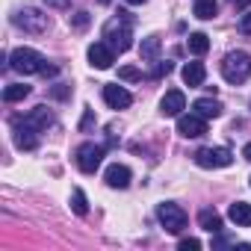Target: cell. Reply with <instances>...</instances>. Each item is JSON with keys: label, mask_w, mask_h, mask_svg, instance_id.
I'll list each match as a JSON object with an SVG mask.
<instances>
[{"label": "cell", "mask_w": 251, "mask_h": 251, "mask_svg": "<svg viewBox=\"0 0 251 251\" xmlns=\"http://www.w3.org/2000/svg\"><path fill=\"white\" fill-rule=\"evenodd\" d=\"M103 39H106V45L115 50V53H124V50H130V39H133V33H130V15L127 12H118V18H112L106 27H103Z\"/></svg>", "instance_id": "cell-1"}, {"label": "cell", "mask_w": 251, "mask_h": 251, "mask_svg": "<svg viewBox=\"0 0 251 251\" xmlns=\"http://www.w3.org/2000/svg\"><path fill=\"white\" fill-rule=\"evenodd\" d=\"M222 77L227 83H245L251 77V56L245 50H230L222 59Z\"/></svg>", "instance_id": "cell-2"}, {"label": "cell", "mask_w": 251, "mask_h": 251, "mask_svg": "<svg viewBox=\"0 0 251 251\" xmlns=\"http://www.w3.org/2000/svg\"><path fill=\"white\" fill-rule=\"evenodd\" d=\"M9 68L18 74H42L45 68V56L33 48H18L9 53Z\"/></svg>", "instance_id": "cell-3"}, {"label": "cell", "mask_w": 251, "mask_h": 251, "mask_svg": "<svg viewBox=\"0 0 251 251\" xmlns=\"http://www.w3.org/2000/svg\"><path fill=\"white\" fill-rule=\"evenodd\" d=\"M195 163L201 169H227L233 163V154H230V148H222V145L219 148H198Z\"/></svg>", "instance_id": "cell-4"}, {"label": "cell", "mask_w": 251, "mask_h": 251, "mask_svg": "<svg viewBox=\"0 0 251 251\" xmlns=\"http://www.w3.org/2000/svg\"><path fill=\"white\" fill-rule=\"evenodd\" d=\"M103 145H95V142H83L80 148H77V166H80V172H86V175H95L98 172V166L103 163Z\"/></svg>", "instance_id": "cell-5"}, {"label": "cell", "mask_w": 251, "mask_h": 251, "mask_svg": "<svg viewBox=\"0 0 251 251\" xmlns=\"http://www.w3.org/2000/svg\"><path fill=\"white\" fill-rule=\"evenodd\" d=\"M157 219H160V225L169 230V233H180L183 227H186V213H183V207H177V204H160L157 207Z\"/></svg>", "instance_id": "cell-6"}, {"label": "cell", "mask_w": 251, "mask_h": 251, "mask_svg": "<svg viewBox=\"0 0 251 251\" xmlns=\"http://www.w3.org/2000/svg\"><path fill=\"white\" fill-rule=\"evenodd\" d=\"M12 21H15V27H21L24 33H45V30H48V15H42V12L33 9V6L18 9Z\"/></svg>", "instance_id": "cell-7"}, {"label": "cell", "mask_w": 251, "mask_h": 251, "mask_svg": "<svg viewBox=\"0 0 251 251\" xmlns=\"http://www.w3.org/2000/svg\"><path fill=\"white\" fill-rule=\"evenodd\" d=\"M177 133L186 139H198L207 133V118H201L198 112H180L177 115Z\"/></svg>", "instance_id": "cell-8"}, {"label": "cell", "mask_w": 251, "mask_h": 251, "mask_svg": "<svg viewBox=\"0 0 251 251\" xmlns=\"http://www.w3.org/2000/svg\"><path fill=\"white\" fill-rule=\"evenodd\" d=\"M12 139H15V148H21V151H33V148L39 145V130L30 127L24 118H18V121L12 124Z\"/></svg>", "instance_id": "cell-9"}, {"label": "cell", "mask_w": 251, "mask_h": 251, "mask_svg": "<svg viewBox=\"0 0 251 251\" xmlns=\"http://www.w3.org/2000/svg\"><path fill=\"white\" fill-rule=\"evenodd\" d=\"M103 100L112 109H127L133 103V95L124 89V86H118V83H109V86H103Z\"/></svg>", "instance_id": "cell-10"}, {"label": "cell", "mask_w": 251, "mask_h": 251, "mask_svg": "<svg viewBox=\"0 0 251 251\" xmlns=\"http://www.w3.org/2000/svg\"><path fill=\"white\" fill-rule=\"evenodd\" d=\"M89 62L103 71V68H109L115 62V50L106 42H95V45H89Z\"/></svg>", "instance_id": "cell-11"}, {"label": "cell", "mask_w": 251, "mask_h": 251, "mask_svg": "<svg viewBox=\"0 0 251 251\" xmlns=\"http://www.w3.org/2000/svg\"><path fill=\"white\" fill-rule=\"evenodd\" d=\"M183 109H186V98H183L180 89H172V92L163 95V100H160V112H163V115H169V118L175 115V118H177Z\"/></svg>", "instance_id": "cell-12"}, {"label": "cell", "mask_w": 251, "mask_h": 251, "mask_svg": "<svg viewBox=\"0 0 251 251\" xmlns=\"http://www.w3.org/2000/svg\"><path fill=\"white\" fill-rule=\"evenodd\" d=\"M103 177H106V183H109L112 189H127L133 175H130V169H127V166H121V163H112V166L106 169V175H103Z\"/></svg>", "instance_id": "cell-13"}, {"label": "cell", "mask_w": 251, "mask_h": 251, "mask_svg": "<svg viewBox=\"0 0 251 251\" xmlns=\"http://www.w3.org/2000/svg\"><path fill=\"white\" fill-rule=\"evenodd\" d=\"M180 77H183V83H186L189 89H198V86H204L207 68H204L201 62H186V65H183V71H180Z\"/></svg>", "instance_id": "cell-14"}, {"label": "cell", "mask_w": 251, "mask_h": 251, "mask_svg": "<svg viewBox=\"0 0 251 251\" xmlns=\"http://www.w3.org/2000/svg\"><path fill=\"white\" fill-rule=\"evenodd\" d=\"M24 121L30 124V127H36V130L42 133V130H48L50 124H53V112H50L48 106H36L30 115H24Z\"/></svg>", "instance_id": "cell-15"}, {"label": "cell", "mask_w": 251, "mask_h": 251, "mask_svg": "<svg viewBox=\"0 0 251 251\" xmlns=\"http://www.w3.org/2000/svg\"><path fill=\"white\" fill-rule=\"evenodd\" d=\"M222 109H225V106H222L216 98H198V100L192 103V112H198L201 118H219Z\"/></svg>", "instance_id": "cell-16"}, {"label": "cell", "mask_w": 251, "mask_h": 251, "mask_svg": "<svg viewBox=\"0 0 251 251\" xmlns=\"http://www.w3.org/2000/svg\"><path fill=\"white\" fill-rule=\"evenodd\" d=\"M227 219H230L236 227H251V204H245V201H236V204H230V210H227Z\"/></svg>", "instance_id": "cell-17"}, {"label": "cell", "mask_w": 251, "mask_h": 251, "mask_svg": "<svg viewBox=\"0 0 251 251\" xmlns=\"http://www.w3.org/2000/svg\"><path fill=\"white\" fill-rule=\"evenodd\" d=\"M198 225H201L207 233H222V216H219L216 210H210V207H204V210L198 213Z\"/></svg>", "instance_id": "cell-18"}, {"label": "cell", "mask_w": 251, "mask_h": 251, "mask_svg": "<svg viewBox=\"0 0 251 251\" xmlns=\"http://www.w3.org/2000/svg\"><path fill=\"white\" fill-rule=\"evenodd\" d=\"M195 18H201V21H213L216 18V12H219V3L216 0H195Z\"/></svg>", "instance_id": "cell-19"}, {"label": "cell", "mask_w": 251, "mask_h": 251, "mask_svg": "<svg viewBox=\"0 0 251 251\" xmlns=\"http://www.w3.org/2000/svg\"><path fill=\"white\" fill-rule=\"evenodd\" d=\"M186 48H189V53H195V56H204V53L210 50V39H207L204 33H192V36L186 39Z\"/></svg>", "instance_id": "cell-20"}, {"label": "cell", "mask_w": 251, "mask_h": 251, "mask_svg": "<svg viewBox=\"0 0 251 251\" xmlns=\"http://www.w3.org/2000/svg\"><path fill=\"white\" fill-rule=\"evenodd\" d=\"M27 95H30V86H27V83H9V86L3 89V100H6V103L24 100Z\"/></svg>", "instance_id": "cell-21"}, {"label": "cell", "mask_w": 251, "mask_h": 251, "mask_svg": "<svg viewBox=\"0 0 251 251\" xmlns=\"http://www.w3.org/2000/svg\"><path fill=\"white\" fill-rule=\"evenodd\" d=\"M160 53V36H148L142 42V59H157Z\"/></svg>", "instance_id": "cell-22"}, {"label": "cell", "mask_w": 251, "mask_h": 251, "mask_svg": "<svg viewBox=\"0 0 251 251\" xmlns=\"http://www.w3.org/2000/svg\"><path fill=\"white\" fill-rule=\"evenodd\" d=\"M71 210H74L77 216H86V213H89V204H86V192H83V189H74V192H71Z\"/></svg>", "instance_id": "cell-23"}, {"label": "cell", "mask_w": 251, "mask_h": 251, "mask_svg": "<svg viewBox=\"0 0 251 251\" xmlns=\"http://www.w3.org/2000/svg\"><path fill=\"white\" fill-rule=\"evenodd\" d=\"M118 77L121 80H142V71L133 65H124V68H118Z\"/></svg>", "instance_id": "cell-24"}, {"label": "cell", "mask_w": 251, "mask_h": 251, "mask_svg": "<svg viewBox=\"0 0 251 251\" xmlns=\"http://www.w3.org/2000/svg\"><path fill=\"white\" fill-rule=\"evenodd\" d=\"M239 33H242V36H251V9L239 18Z\"/></svg>", "instance_id": "cell-25"}, {"label": "cell", "mask_w": 251, "mask_h": 251, "mask_svg": "<svg viewBox=\"0 0 251 251\" xmlns=\"http://www.w3.org/2000/svg\"><path fill=\"white\" fill-rule=\"evenodd\" d=\"M169 71H172V62H157L154 71H151V77H163V74H169Z\"/></svg>", "instance_id": "cell-26"}, {"label": "cell", "mask_w": 251, "mask_h": 251, "mask_svg": "<svg viewBox=\"0 0 251 251\" xmlns=\"http://www.w3.org/2000/svg\"><path fill=\"white\" fill-rule=\"evenodd\" d=\"M189 248H201V239H195V236L180 239V251H189Z\"/></svg>", "instance_id": "cell-27"}, {"label": "cell", "mask_w": 251, "mask_h": 251, "mask_svg": "<svg viewBox=\"0 0 251 251\" xmlns=\"http://www.w3.org/2000/svg\"><path fill=\"white\" fill-rule=\"evenodd\" d=\"M86 24H89V12H77V15H74V27H77V30H83Z\"/></svg>", "instance_id": "cell-28"}, {"label": "cell", "mask_w": 251, "mask_h": 251, "mask_svg": "<svg viewBox=\"0 0 251 251\" xmlns=\"http://www.w3.org/2000/svg\"><path fill=\"white\" fill-rule=\"evenodd\" d=\"M48 6H53V9H65L68 6V0H45Z\"/></svg>", "instance_id": "cell-29"}, {"label": "cell", "mask_w": 251, "mask_h": 251, "mask_svg": "<svg viewBox=\"0 0 251 251\" xmlns=\"http://www.w3.org/2000/svg\"><path fill=\"white\" fill-rule=\"evenodd\" d=\"M42 74H45V77H53V74H56V65H48V62H45V68H42Z\"/></svg>", "instance_id": "cell-30"}, {"label": "cell", "mask_w": 251, "mask_h": 251, "mask_svg": "<svg viewBox=\"0 0 251 251\" xmlns=\"http://www.w3.org/2000/svg\"><path fill=\"white\" fill-rule=\"evenodd\" d=\"M89 124H92V109H86V115H83V124H80V127L86 130V127H89Z\"/></svg>", "instance_id": "cell-31"}, {"label": "cell", "mask_w": 251, "mask_h": 251, "mask_svg": "<svg viewBox=\"0 0 251 251\" xmlns=\"http://www.w3.org/2000/svg\"><path fill=\"white\" fill-rule=\"evenodd\" d=\"M233 6L236 9H245V6H251V0H233Z\"/></svg>", "instance_id": "cell-32"}, {"label": "cell", "mask_w": 251, "mask_h": 251, "mask_svg": "<svg viewBox=\"0 0 251 251\" xmlns=\"http://www.w3.org/2000/svg\"><path fill=\"white\" fill-rule=\"evenodd\" d=\"M242 157H245V160H248V163H251V142H248V145H245V148H242Z\"/></svg>", "instance_id": "cell-33"}, {"label": "cell", "mask_w": 251, "mask_h": 251, "mask_svg": "<svg viewBox=\"0 0 251 251\" xmlns=\"http://www.w3.org/2000/svg\"><path fill=\"white\" fill-rule=\"evenodd\" d=\"M127 3H133V6H139V3H145V0H127Z\"/></svg>", "instance_id": "cell-34"}, {"label": "cell", "mask_w": 251, "mask_h": 251, "mask_svg": "<svg viewBox=\"0 0 251 251\" xmlns=\"http://www.w3.org/2000/svg\"><path fill=\"white\" fill-rule=\"evenodd\" d=\"M230 3H233V0H230Z\"/></svg>", "instance_id": "cell-35"}, {"label": "cell", "mask_w": 251, "mask_h": 251, "mask_svg": "<svg viewBox=\"0 0 251 251\" xmlns=\"http://www.w3.org/2000/svg\"><path fill=\"white\" fill-rule=\"evenodd\" d=\"M248 180H251V177H248Z\"/></svg>", "instance_id": "cell-36"}]
</instances>
